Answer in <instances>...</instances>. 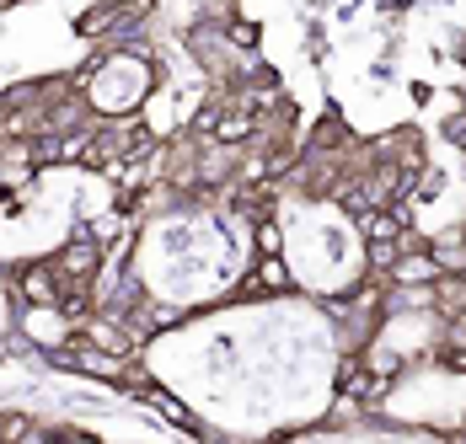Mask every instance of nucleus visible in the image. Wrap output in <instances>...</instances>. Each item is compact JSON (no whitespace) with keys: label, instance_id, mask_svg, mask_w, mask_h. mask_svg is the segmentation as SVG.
Instances as JSON below:
<instances>
[{"label":"nucleus","instance_id":"1","mask_svg":"<svg viewBox=\"0 0 466 444\" xmlns=\"http://www.w3.org/2000/svg\"><path fill=\"white\" fill-rule=\"evenodd\" d=\"M16 332H22L38 354H54V348H65V343L76 338V327L65 321L59 306H16Z\"/></svg>","mask_w":466,"mask_h":444},{"label":"nucleus","instance_id":"2","mask_svg":"<svg viewBox=\"0 0 466 444\" xmlns=\"http://www.w3.org/2000/svg\"><path fill=\"white\" fill-rule=\"evenodd\" d=\"M48 263H54V273H59V284H92L96 273H102V263H107V247H96L86 230H76Z\"/></svg>","mask_w":466,"mask_h":444},{"label":"nucleus","instance_id":"3","mask_svg":"<svg viewBox=\"0 0 466 444\" xmlns=\"http://www.w3.org/2000/svg\"><path fill=\"white\" fill-rule=\"evenodd\" d=\"M11 289H16V300L22 306H59V295H65V284H59V273L48 257H33V263H22L11 273Z\"/></svg>","mask_w":466,"mask_h":444},{"label":"nucleus","instance_id":"4","mask_svg":"<svg viewBox=\"0 0 466 444\" xmlns=\"http://www.w3.org/2000/svg\"><path fill=\"white\" fill-rule=\"evenodd\" d=\"M140 407H150V412H156V418H161L167 429H183V434H204V423L193 418V407H187V401L177 397L172 386H161V380H150V386L140 391Z\"/></svg>","mask_w":466,"mask_h":444},{"label":"nucleus","instance_id":"5","mask_svg":"<svg viewBox=\"0 0 466 444\" xmlns=\"http://www.w3.org/2000/svg\"><path fill=\"white\" fill-rule=\"evenodd\" d=\"M247 278L268 295V300H279V295H295V273H289V263H284V252H268V257H252V267H247Z\"/></svg>","mask_w":466,"mask_h":444},{"label":"nucleus","instance_id":"6","mask_svg":"<svg viewBox=\"0 0 466 444\" xmlns=\"http://www.w3.org/2000/svg\"><path fill=\"white\" fill-rule=\"evenodd\" d=\"M429 257L440 263V273H466V225L429 230Z\"/></svg>","mask_w":466,"mask_h":444},{"label":"nucleus","instance_id":"7","mask_svg":"<svg viewBox=\"0 0 466 444\" xmlns=\"http://www.w3.org/2000/svg\"><path fill=\"white\" fill-rule=\"evenodd\" d=\"M434 278H440V263L429 257V247H408L386 267V284H434Z\"/></svg>","mask_w":466,"mask_h":444},{"label":"nucleus","instance_id":"8","mask_svg":"<svg viewBox=\"0 0 466 444\" xmlns=\"http://www.w3.org/2000/svg\"><path fill=\"white\" fill-rule=\"evenodd\" d=\"M434 311L440 316L466 311V273H440V278H434Z\"/></svg>","mask_w":466,"mask_h":444},{"label":"nucleus","instance_id":"9","mask_svg":"<svg viewBox=\"0 0 466 444\" xmlns=\"http://www.w3.org/2000/svg\"><path fill=\"white\" fill-rule=\"evenodd\" d=\"M220 33H226L231 48H258L263 44V22H252V16H241V11H231V16L220 22Z\"/></svg>","mask_w":466,"mask_h":444},{"label":"nucleus","instance_id":"10","mask_svg":"<svg viewBox=\"0 0 466 444\" xmlns=\"http://www.w3.org/2000/svg\"><path fill=\"white\" fill-rule=\"evenodd\" d=\"M252 252H258V257H268V252H284V225L274 220V215L252 220Z\"/></svg>","mask_w":466,"mask_h":444},{"label":"nucleus","instance_id":"11","mask_svg":"<svg viewBox=\"0 0 466 444\" xmlns=\"http://www.w3.org/2000/svg\"><path fill=\"white\" fill-rule=\"evenodd\" d=\"M445 364H456V369L466 375V348H456V354H445Z\"/></svg>","mask_w":466,"mask_h":444},{"label":"nucleus","instance_id":"12","mask_svg":"<svg viewBox=\"0 0 466 444\" xmlns=\"http://www.w3.org/2000/svg\"><path fill=\"white\" fill-rule=\"evenodd\" d=\"M11 5H16V0H0V11H11Z\"/></svg>","mask_w":466,"mask_h":444}]
</instances>
